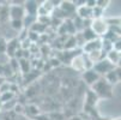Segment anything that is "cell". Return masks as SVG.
<instances>
[{
  "mask_svg": "<svg viewBox=\"0 0 121 120\" xmlns=\"http://www.w3.org/2000/svg\"><path fill=\"white\" fill-rule=\"evenodd\" d=\"M113 85H110L104 78L101 77L92 87L91 90L95 93V95L97 97H102V98H110L113 96Z\"/></svg>",
  "mask_w": 121,
  "mask_h": 120,
  "instance_id": "1",
  "label": "cell"
},
{
  "mask_svg": "<svg viewBox=\"0 0 121 120\" xmlns=\"http://www.w3.org/2000/svg\"><path fill=\"white\" fill-rule=\"evenodd\" d=\"M90 29L95 32V35H96L97 37H99V36H106V34L109 31V23H108L107 21H104L103 18L92 19V21H91Z\"/></svg>",
  "mask_w": 121,
  "mask_h": 120,
  "instance_id": "2",
  "label": "cell"
},
{
  "mask_svg": "<svg viewBox=\"0 0 121 120\" xmlns=\"http://www.w3.org/2000/svg\"><path fill=\"white\" fill-rule=\"evenodd\" d=\"M92 68H94V71L99 76V77H104L108 72H110L112 70H114L115 68V66L107 59V58H104V59H102L101 61H98L97 64H95L94 66H92Z\"/></svg>",
  "mask_w": 121,
  "mask_h": 120,
  "instance_id": "3",
  "label": "cell"
},
{
  "mask_svg": "<svg viewBox=\"0 0 121 120\" xmlns=\"http://www.w3.org/2000/svg\"><path fill=\"white\" fill-rule=\"evenodd\" d=\"M86 62H89V59L86 58V55H77L74 58H72L71 60V66L74 68L76 71L79 72H84L85 70H89Z\"/></svg>",
  "mask_w": 121,
  "mask_h": 120,
  "instance_id": "4",
  "label": "cell"
},
{
  "mask_svg": "<svg viewBox=\"0 0 121 120\" xmlns=\"http://www.w3.org/2000/svg\"><path fill=\"white\" fill-rule=\"evenodd\" d=\"M9 17L11 21H23L25 17V11L23 5H11L9 9Z\"/></svg>",
  "mask_w": 121,
  "mask_h": 120,
  "instance_id": "5",
  "label": "cell"
},
{
  "mask_svg": "<svg viewBox=\"0 0 121 120\" xmlns=\"http://www.w3.org/2000/svg\"><path fill=\"white\" fill-rule=\"evenodd\" d=\"M101 77L94 71V68H89V70H85L84 72H83V79H84V82L88 84V85H90V87H92V85L99 79Z\"/></svg>",
  "mask_w": 121,
  "mask_h": 120,
  "instance_id": "6",
  "label": "cell"
},
{
  "mask_svg": "<svg viewBox=\"0 0 121 120\" xmlns=\"http://www.w3.org/2000/svg\"><path fill=\"white\" fill-rule=\"evenodd\" d=\"M101 44H102V39H96V40H94V41H90V42L84 43L83 50H84L86 54H89V53L94 52V50L101 49Z\"/></svg>",
  "mask_w": 121,
  "mask_h": 120,
  "instance_id": "7",
  "label": "cell"
},
{
  "mask_svg": "<svg viewBox=\"0 0 121 120\" xmlns=\"http://www.w3.org/2000/svg\"><path fill=\"white\" fill-rule=\"evenodd\" d=\"M77 11V17H79L80 19H91L92 18V9L88 7L86 5H83L78 9H76Z\"/></svg>",
  "mask_w": 121,
  "mask_h": 120,
  "instance_id": "8",
  "label": "cell"
},
{
  "mask_svg": "<svg viewBox=\"0 0 121 120\" xmlns=\"http://www.w3.org/2000/svg\"><path fill=\"white\" fill-rule=\"evenodd\" d=\"M24 11L28 12V16H32L35 17L37 14V11H39V4L37 1H32V0H30V1H24Z\"/></svg>",
  "mask_w": 121,
  "mask_h": 120,
  "instance_id": "9",
  "label": "cell"
},
{
  "mask_svg": "<svg viewBox=\"0 0 121 120\" xmlns=\"http://www.w3.org/2000/svg\"><path fill=\"white\" fill-rule=\"evenodd\" d=\"M86 58L89 59V61H90L92 65H95V64H97L98 61H101L102 59L106 58V53H103L102 49H98V50H94V52L86 54Z\"/></svg>",
  "mask_w": 121,
  "mask_h": 120,
  "instance_id": "10",
  "label": "cell"
},
{
  "mask_svg": "<svg viewBox=\"0 0 121 120\" xmlns=\"http://www.w3.org/2000/svg\"><path fill=\"white\" fill-rule=\"evenodd\" d=\"M59 10H60V11L62 12V14H65V16L76 12V7H74V5H73L72 1H60Z\"/></svg>",
  "mask_w": 121,
  "mask_h": 120,
  "instance_id": "11",
  "label": "cell"
},
{
  "mask_svg": "<svg viewBox=\"0 0 121 120\" xmlns=\"http://www.w3.org/2000/svg\"><path fill=\"white\" fill-rule=\"evenodd\" d=\"M97 100H98V97L95 95V93L92 90H89L88 93H86V96H85V105H86V107L94 108L96 106V103H97Z\"/></svg>",
  "mask_w": 121,
  "mask_h": 120,
  "instance_id": "12",
  "label": "cell"
},
{
  "mask_svg": "<svg viewBox=\"0 0 121 120\" xmlns=\"http://www.w3.org/2000/svg\"><path fill=\"white\" fill-rule=\"evenodd\" d=\"M18 43H19L18 40H16V39L6 43V50H5V52L7 53L9 57H14L16 55L17 48H18Z\"/></svg>",
  "mask_w": 121,
  "mask_h": 120,
  "instance_id": "13",
  "label": "cell"
},
{
  "mask_svg": "<svg viewBox=\"0 0 121 120\" xmlns=\"http://www.w3.org/2000/svg\"><path fill=\"white\" fill-rule=\"evenodd\" d=\"M82 36L84 39V42H90V41H94L96 39H98L96 35H95V32L90 29V28H86V29H83V32H82Z\"/></svg>",
  "mask_w": 121,
  "mask_h": 120,
  "instance_id": "14",
  "label": "cell"
},
{
  "mask_svg": "<svg viewBox=\"0 0 121 120\" xmlns=\"http://www.w3.org/2000/svg\"><path fill=\"white\" fill-rule=\"evenodd\" d=\"M120 54L121 53H117L116 50H114V49H112L109 53H107L106 54V58L114 65V66H116V62H117V60H119V58H120Z\"/></svg>",
  "mask_w": 121,
  "mask_h": 120,
  "instance_id": "15",
  "label": "cell"
},
{
  "mask_svg": "<svg viewBox=\"0 0 121 120\" xmlns=\"http://www.w3.org/2000/svg\"><path fill=\"white\" fill-rule=\"evenodd\" d=\"M103 78H104L110 85H113V84H116L117 82H119V79H117V76H116V72H115V68H114V70H112L110 72H108L104 77H103Z\"/></svg>",
  "mask_w": 121,
  "mask_h": 120,
  "instance_id": "16",
  "label": "cell"
},
{
  "mask_svg": "<svg viewBox=\"0 0 121 120\" xmlns=\"http://www.w3.org/2000/svg\"><path fill=\"white\" fill-rule=\"evenodd\" d=\"M13 97H14V93H13V91H5V93H1V94H0V98H1L3 105H5L6 102L12 101Z\"/></svg>",
  "mask_w": 121,
  "mask_h": 120,
  "instance_id": "17",
  "label": "cell"
},
{
  "mask_svg": "<svg viewBox=\"0 0 121 120\" xmlns=\"http://www.w3.org/2000/svg\"><path fill=\"white\" fill-rule=\"evenodd\" d=\"M18 66L21 67V70L24 72V73H26V72H29V70H30V64H29V60L26 59V58H23V59H19L18 60Z\"/></svg>",
  "mask_w": 121,
  "mask_h": 120,
  "instance_id": "18",
  "label": "cell"
},
{
  "mask_svg": "<svg viewBox=\"0 0 121 120\" xmlns=\"http://www.w3.org/2000/svg\"><path fill=\"white\" fill-rule=\"evenodd\" d=\"M11 27L14 30H22L24 28L23 21H11Z\"/></svg>",
  "mask_w": 121,
  "mask_h": 120,
  "instance_id": "19",
  "label": "cell"
},
{
  "mask_svg": "<svg viewBox=\"0 0 121 120\" xmlns=\"http://www.w3.org/2000/svg\"><path fill=\"white\" fill-rule=\"evenodd\" d=\"M113 49L116 50L117 53H121V36H119V37L113 42Z\"/></svg>",
  "mask_w": 121,
  "mask_h": 120,
  "instance_id": "20",
  "label": "cell"
},
{
  "mask_svg": "<svg viewBox=\"0 0 121 120\" xmlns=\"http://www.w3.org/2000/svg\"><path fill=\"white\" fill-rule=\"evenodd\" d=\"M115 72H116V76H117L119 82H121V68L120 67H115Z\"/></svg>",
  "mask_w": 121,
  "mask_h": 120,
  "instance_id": "21",
  "label": "cell"
},
{
  "mask_svg": "<svg viewBox=\"0 0 121 120\" xmlns=\"http://www.w3.org/2000/svg\"><path fill=\"white\" fill-rule=\"evenodd\" d=\"M68 120H83V118L79 116V115H73V116H71Z\"/></svg>",
  "mask_w": 121,
  "mask_h": 120,
  "instance_id": "22",
  "label": "cell"
},
{
  "mask_svg": "<svg viewBox=\"0 0 121 120\" xmlns=\"http://www.w3.org/2000/svg\"><path fill=\"white\" fill-rule=\"evenodd\" d=\"M115 67H120L121 68V54H120V58H119V60H117V62H116V66Z\"/></svg>",
  "mask_w": 121,
  "mask_h": 120,
  "instance_id": "23",
  "label": "cell"
},
{
  "mask_svg": "<svg viewBox=\"0 0 121 120\" xmlns=\"http://www.w3.org/2000/svg\"><path fill=\"white\" fill-rule=\"evenodd\" d=\"M3 83H4V80H3L1 77H0V87H1V84H3Z\"/></svg>",
  "mask_w": 121,
  "mask_h": 120,
  "instance_id": "24",
  "label": "cell"
},
{
  "mask_svg": "<svg viewBox=\"0 0 121 120\" xmlns=\"http://www.w3.org/2000/svg\"><path fill=\"white\" fill-rule=\"evenodd\" d=\"M0 108H3V102H1V98H0Z\"/></svg>",
  "mask_w": 121,
  "mask_h": 120,
  "instance_id": "25",
  "label": "cell"
}]
</instances>
